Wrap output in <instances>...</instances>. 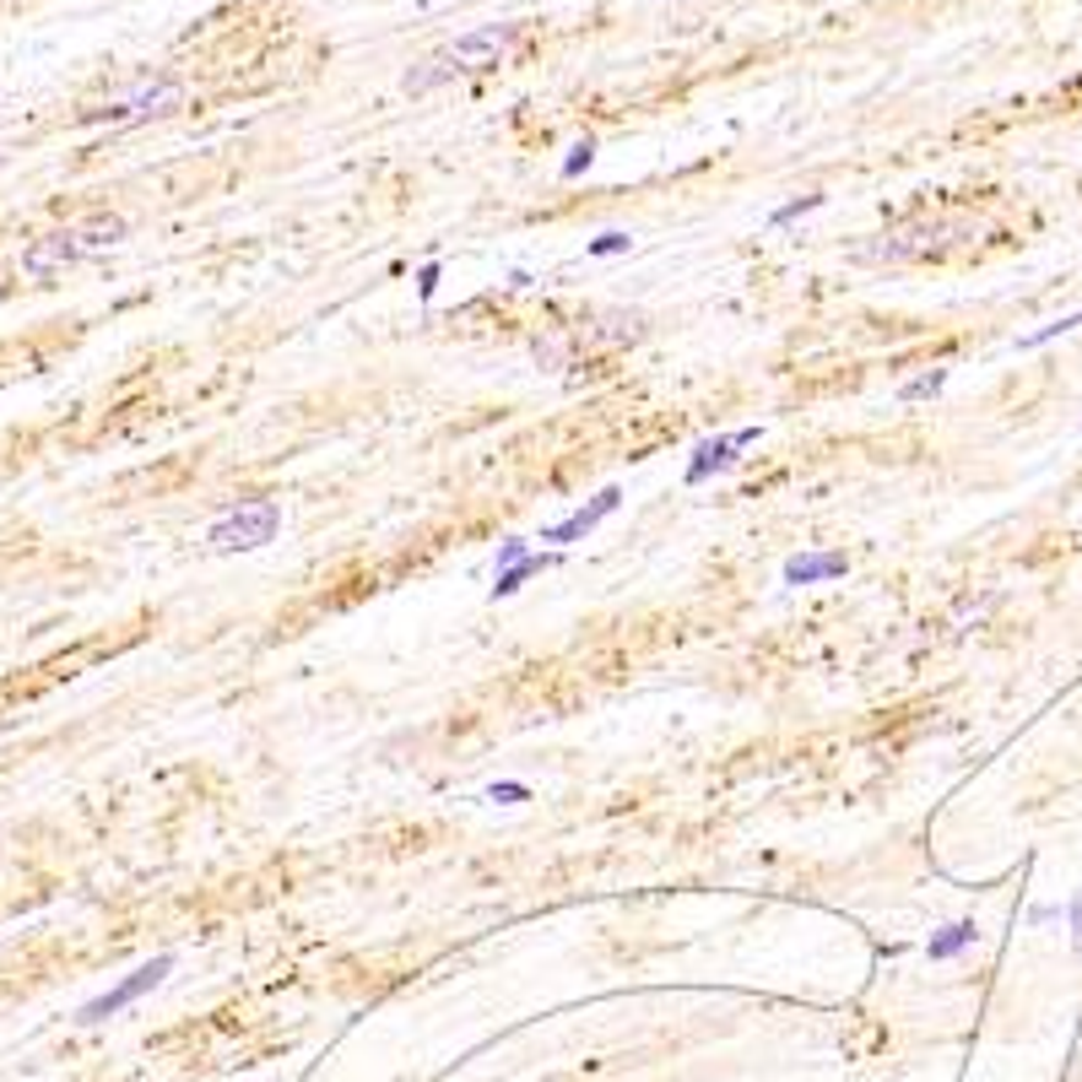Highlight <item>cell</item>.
Listing matches in <instances>:
<instances>
[{
    "label": "cell",
    "instance_id": "obj_3",
    "mask_svg": "<svg viewBox=\"0 0 1082 1082\" xmlns=\"http://www.w3.org/2000/svg\"><path fill=\"white\" fill-rule=\"evenodd\" d=\"M277 531H282V509L271 498H250L206 531V547L211 552H255V547L277 542Z\"/></svg>",
    "mask_w": 1082,
    "mask_h": 1082
},
{
    "label": "cell",
    "instance_id": "obj_20",
    "mask_svg": "<svg viewBox=\"0 0 1082 1082\" xmlns=\"http://www.w3.org/2000/svg\"><path fill=\"white\" fill-rule=\"evenodd\" d=\"M417 293H423V299H434V293H439V266H434V260L417 271Z\"/></svg>",
    "mask_w": 1082,
    "mask_h": 1082
},
{
    "label": "cell",
    "instance_id": "obj_6",
    "mask_svg": "<svg viewBox=\"0 0 1082 1082\" xmlns=\"http://www.w3.org/2000/svg\"><path fill=\"white\" fill-rule=\"evenodd\" d=\"M168 969H173V958H168V952H162V958H153V963H142V969H136V974H125L114 990H104L98 1001H87V1007H82V1023H109L114 1012H125L131 1001H142L147 990H157Z\"/></svg>",
    "mask_w": 1082,
    "mask_h": 1082
},
{
    "label": "cell",
    "instance_id": "obj_21",
    "mask_svg": "<svg viewBox=\"0 0 1082 1082\" xmlns=\"http://www.w3.org/2000/svg\"><path fill=\"white\" fill-rule=\"evenodd\" d=\"M1072 941H1078V952H1082V899L1072 904Z\"/></svg>",
    "mask_w": 1082,
    "mask_h": 1082
},
{
    "label": "cell",
    "instance_id": "obj_14",
    "mask_svg": "<svg viewBox=\"0 0 1082 1082\" xmlns=\"http://www.w3.org/2000/svg\"><path fill=\"white\" fill-rule=\"evenodd\" d=\"M591 162H596V142L585 136V142H574V147H569V157H563V179H580Z\"/></svg>",
    "mask_w": 1082,
    "mask_h": 1082
},
{
    "label": "cell",
    "instance_id": "obj_19",
    "mask_svg": "<svg viewBox=\"0 0 1082 1082\" xmlns=\"http://www.w3.org/2000/svg\"><path fill=\"white\" fill-rule=\"evenodd\" d=\"M525 552H531V542H520V536H509V542L498 547V569H509V563H520Z\"/></svg>",
    "mask_w": 1082,
    "mask_h": 1082
},
{
    "label": "cell",
    "instance_id": "obj_1",
    "mask_svg": "<svg viewBox=\"0 0 1082 1082\" xmlns=\"http://www.w3.org/2000/svg\"><path fill=\"white\" fill-rule=\"evenodd\" d=\"M514 44H520V22H493V27L461 33V38L445 44L434 60H423V65L406 71V93H428V87H439V82H450V76H461V71H493Z\"/></svg>",
    "mask_w": 1082,
    "mask_h": 1082
},
{
    "label": "cell",
    "instance_id": "obj_4",
    "mask_svg": "<svg viewBox=\"0 0 1082 1082\" xmlns=\"http://www.w3.org/2000/svg\"><path fill=\"white\" fill-rule=\"evenodd\" d=\"M947 233H963V228H952V222H915V228L883 233L877 244H861L855 260H866V266H904V260H921L931 250H941Z\"/></svg>",
    "mask_w": 1082,
    "mask_h": 1082
},
{
    "label": "cell",
    "instance_id": "obj_15",
    "mask_svg": "<svg viewBox=\"0 0 1082 1082\" xmlns=\"http://www.w3.org/2000/svg\"><path fill=\"white\" fill-rule=\"evenodd\" d=\"M817 206H823V195H801V200H790V206L769 211V222L774 228H785V222H795V217H806V211H817Z\"/></svg>",
    "mask_w": 1082,
    "mask_h": 1082
},
{
    "label": "cell",
    "instance_id": "obj_17",
    "mask_svg": "<svg viewBox=\"0 0 1082 1082\" xmlns=\"http://www.w3.org/2000/svg\"><path fill=\"white\" fill-rule=\"evenodd\" d=\"M1072 325H1082V314H1067V319H1056V325H1045V330H1034V336H1023L1018 347L1029 352V347H1045L1050 336H1061V330H1072Z\"/></svg>",
    "mask_w": 1082,
    "mask_h": 1082
},
{
    "label": "cell",
    "instance_id": "obj_5",
    "mask_svg": "<svg viewBox=\"0 0 1082 1082\" xmlns=\"http://www.w3.org/2000/svg\"><path fill=\"white\" fill-rule=\"evenodd\" d=\"M179 104V82H142L131 87L125 98H109L104 109H87V120H109V125H136V120H153V114H168Z\"/></svg>",
    "mask_w": 1082,
    "mask_h": 1082
},
{
    "label": "cell",
    "instance_id": "obj_8",
    "mask_svg": "<svg viewBox=\"0 0 1082 1082\" xmlns=\"http://www.w3.org/2000/svg\"><path fill=\"white\" fill-rule=\"evenodd\" d=\"M618 503H622V487H601V493H596L591 503H580V509H574L569 520L547 525V531H542V542H558V547H569V542L591 536V531H596V525H601V520H607V514H612Z\"/></svg>",
    "mask_w": 1082,
    "mask_h": 1082
},
{
    "label": "cell",
    "instance_id": "obj_12",
    "mask_svg": "<svg viewBox=\"0 0 1082 1082\" xmlns=\"http://www.w3.org/2000/svg\"><path fill=\"white\" fill-rule=\"evenodd\" d=\"M644 336V314L633 309H607L596 325V341H639Z\"/></svg>",
    "mask_w": 1082,
    "mask_h": 1082
},
{
    "label": "cell",
    "instance_id": "obj_18",
    "mask_svg": "<svg viewBox=\"0 0 1082 1082\" xmlns=\"http://www.w3.org/2000/svg\"><path fill=\"white\" fill-rule=\"evenodd\" d=\"M487 801L514 806V801H531V790H525V785H514V779H503V785H493V790H487Z\"/></svg>",
    "mask_w": 1082,
    "mask_h": 1082
},
{
    "label": "cell",
    "instance_id": "obj_10",
    "mask_svg": "<svg viewBox=\"0 0 1082 1082\" xmlns=\"http://www.w3.org/2000/svg\"><path fill=\"white\" fill-rule=\"evenodd\" d=\"M974 936H980V931H974V921L941 926V931H936V936L926 941V958H936V963H941V958H958L963 947H974Z\"/></svg>",
    "mask_w": 1082,
    "mask_h": 1082
},
{
    "label": "cell",
    "instance_id": "obj_2",
    "mask_svg": "<svg viewBox=\"0 0 1082 1082\" xmlns=\"http://www.w3.org/2000/svg\"><path fill=\"white\" fill-rule=\"evenodd\" d=\"M120 239H125V222L104 211V217H87V222H76V228H60V233L33 239V244L22 250V271L49 277V271H60V266H71V260H82V255H93V250H109V244H120Z\"/></svg>",
    "mask_w": 1082,
    "mask_h": 1082
},
{
    "label": "cell",
    "instance_id": "obj_16",
    "mask_svg": "<svg viewBox=\"0 0 1082 1082\" xmlns=\"http://www.w3.org/2000/svg\"><path fill=\"white\" fill-rule=\"evenodd\" d=\"M628 250H633V239L618 233V228H612V233H601V239H591V255H596V260H601V255H628Z\"/></svg>",
    "mask_w": 1082,
    "mask_h": 1082
},
{
    "label": "cell",
    "instance_id": "obj_13",
    "mask_svg": "<svg viewBox=\"0 0 1082 1082\" xmlns=\"http://www.w3.org/2000/svg\"><path fill=\"white\" fill-rule=\"evenodd\" d=\"M941 385H947V368H926V374H915V379L899 385V401H926V396H936Z\"/></svg>",
    "mask_w": 1082,
    "mask_h": 1082
},
{
    "label": "cell",
    "instance_id": "obj_11",
    "mask_svg": "<svg viewBox=\"0 0 1082 1082\" xmlns=\"http://www.w3.org/2000/svg\"><path fill=\"white\" fill-rule=\"evenodd\" d=\"M547 563H552V558H536V552H525L520 563H509V569H498V585H493V601H503V596H514V591H520V585H525L531 574H542Z\"/></svg>",
    "mask_w": 1082,
    "mask_h": 1082
},
{
    "label": "cell",
    "instance_id": "obj_7",
    "mask_svg": "<svg viewBox=\"0 0 1082 1082\" xmlns=\"http://www.w3.org/2000/svg\"><path fill=\"white\" fill-rule=\"evenodd\" d=\"M758 434H764V428H737V434H726V439H704V445L693 450V461H688V487H704L709 476L731 471V465H737V450L758 445Z\"/></svg>",
    "mask_w": 1082,
    "mask_h": 1082
},
{
    "label": "cell",
    "instance_id": "obj_9",
    "mask_svg": "<svg viewBox=\"0 0 1082 1082\" xmlns=\"http://www.w3.org/2000/svg\"><path fill=\"white\" fill-rule=\"evenodd\" d=\"M850 558L844 552H795L785 563V585H823V580H844Z\"/></svg>",
    "mask_w": 1082,
    "mask_h": 1082
}]
</instances>
